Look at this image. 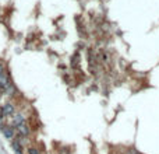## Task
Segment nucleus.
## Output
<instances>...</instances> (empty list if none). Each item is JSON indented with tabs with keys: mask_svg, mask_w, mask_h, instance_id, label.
Returning <instances> with one entry per match:
<instances>
[{
	"mask_svg": "<svg viewBox=\"0 0 159 154\" xmlns=\"http://www.w3.org/2000/svg\"><path fill=\"white\" fill-rule=\"evenodd\" d=\"M27 153H28V154H41V151H39L36 147H32V146H28Z\"/></svg>",
	"mask_w": 159,
	"mask_h": 154,
	"instance_id": "obj_6",
	"label": "nucleus"
},
{
	"mask_svg": "<svg viewBox=\"0 0 159 154\" xmlns=\"http://www.w3.org/2000/svg\"><path fill=\"white\" fill-rule=\"evenodd\" d=\"M99 58H100V60H102L103 63H109V62H110V58H109V53L106 52V50H100Z\"/></svg>",
	"mask_w": 159,
	"mask_h": 154,
	"instance_id": "obj_5",
	"label": "nucleus"
},
{
	"mask_svg": "<svg viewBox=\"0 0 159 154\" xmlns=\"http://www.w3.org/2000/svg\"><path fill=\"white\" fill-rule=\"evenodd\" d=\"M11 118H13V123H11V126H18V125H21V123L27 122V116H25L22 112H15Z\"/></svg>",
	"mask_w": 159,
	"mask_h": 154,
	"instance_id": "obj_3",
	"label": "nucleus"
},
{
	"mask_svg": "<svg viewBox=\"0 0 159 154\" xmlns=\"http://www.w3.org/2000/svg\"><path fill=\"white\" fill-rule=\"evenodd\" d=\"M11 146H13V150H14V153H15V154H22V150H24V147L20 144L18 140H17L15 137L11 140Z\"/></svg>",
	"mask_w": 159,
	"mask_h": 154,
	"instance_id": "obj_4",
	"label": "nucleus"
},
{
	"mask_svg": "<svg viewBox=\"0 0 159 154\" xmlns=\"http://www.w3.org/2000/svg\"><path fill=\"white\" fill-rule=\"evenodd\" d=\"M6 72V66H4V63H3V62H0V74H2V73H4Z\"/></svg>",
	"mask_w": 159,
	"mask_h": 154,
	"instance_id": "obj_7",
	"label": "nucleus"
},
{
	"mask_svg": "<svg viewBox=\"0 0 159 154\" xmlns=\"http://www.w3.org/2000/svg\"><path fill=\"white\" fill-rule=\"evenodd\" d=\"M3 109V118H10L15 114V105L13 102H6L2 105Z\"/></svg>",
	"mask_w": 159,
	"mask_h": 154,
	"instance_id": "obj_1",
	"label": "nucleus"
},
{
	"mask_svg": "<svg viewBox=\"0 0 159 154\" xmlns=\"http://www.w3.org/2000/svg\"><path fill=\"white\" fill-rule=\"evenodd\" d=\"M15 128V132H17V134H20V136H29L31 134V126L28 125L27 122L25 123H21V125H18V126H14Z\"/></svg>",
	"mask_w": 159,
	"mask_h": 154,
	"instance_id": "obj_2",
	"label": "nucleus"
}]
</instances>
